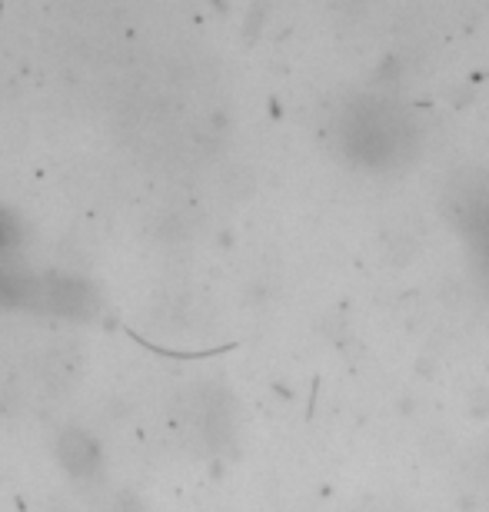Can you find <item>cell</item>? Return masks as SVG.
<instances>
[{
	"label": "cell",
	"mask_w": 489,
	"mask_h": 512,
	"mask_svg": "<svg viewBox=\"0 0 489 512\" xmlns=\"http://www.w3.org/2000/svg\"><path fill=\"white\" fill-rule=\"evenodd\" d=\"M20 512H24V506H20Z\"/></svg>",
	"instance_id": "obj_1"
}]
</instances>
